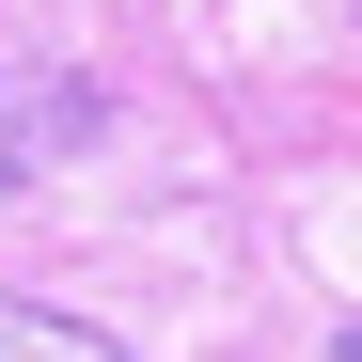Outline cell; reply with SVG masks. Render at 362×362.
<instances>
[{
  "label": "cell",
  "instance_id": "6da1fadb",
  "mask_svg": "<svg viewBox=\"0 0 362 362\" xmlns=\"http://www.w3.org/2000/svg\"><path fill=\"white\" fill-rule=\"evenodd\" d=\"M0 362H142V346L95 315H47V299H0Z\"/></svg>",
  "mask_w": 362,
  "mask_h": 362
},
{
  "label": "cell",
  "instance_id": "7a4b0ae2",
  "mask_svg": "<svg viewBox=\"0 0 362 362\" xmlns=\"http://www.w3.org/2000/svg\"><path fill=\"white\" fill-rule=\"evenodd\" d=\"M47 142H95V95H47V110H0V173L47 158Z\"/></svg>",
  "mask_w": 362,
  "mask_h": 362
}]
</instances>
